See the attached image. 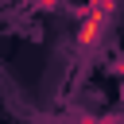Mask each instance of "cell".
I'll return each mask as SVG.
<instances>
[{"label":"cell","mask_w":124,"mask_h":124,"mask_svg":"<svg viewBox=\"0 0 124 124\" xmlns=\"http://www.w3.org/2000/svg\"><path fill=\"white\" fill-rule=\"evenodd\" d=\"M112 12H116V0H93V4L85 8L81 23H78V46H81V50H93V46L105 39V27H108Z\"/></svg>","instance_id":"6da1fadb"}]
</instances>
